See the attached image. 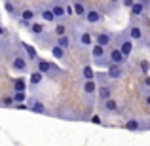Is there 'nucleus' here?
Returning <instances> with one entry per match:
<instances>
[{"label":"nucleus","mask_w":150,"mask_h":146,"mask_svg":"<svg viewBox=\"0 0 150 146\" xmlns=\"http://www.w3.org/2000/svg\"><path fill=\"white\" fill-rule=\"evenodd\" d=\"M118 48L124 51V55H125L127 59H129V55L133 53V40L129 38L127 30H125V32H120V34H118Z\"/></svg>","instance_id":"obj_1"},{"label":"nucleus","mask_w":150,"mask_h":146,"mask_svg":"<svg viewBox=\"0 0 150 146\" xmlns=\"http://www.w3.org/2000/svg\"><path fill=\"white\" fill-rule=\"evenodd\" d=\"M11 70H15V72H27L29 70V59L25 57V53H15L11 57Z\"/></svg>","instance_id":"obj_2"},{"label":"nucleus","mask_w":150,"mask_h":146,"mask_svg":"<svg viewBox=\"0 0 150 146\" xmlns=\"http://www.w3.org/2000/svg\"><path fill=\"white\" fill-rule=\"evenodd\" d=\"M106 55H108V61L110 63H114V65H124L125 61H127V57L124 55V51H122L120 48H112L110 51H106Z\"/></svg>","instance_id":"obj_3"},{"label":"nucleus","mask_w":150,"mask_h":146,"mask_svg":"<svg viewBox=\"0 0 150 146\" xmlns=\"http://www.w3.org/2000/svg\"><path fill=\"white\" fill-rule=\"evenodd\" d=\"M122 76H124V65H114V63H110V65L106 66V78H108V80H120Z\"/></svg>","instance_id":"obj_4"},{"label":"nucleus","mask_w":150,"mask_h":146,"mask_svg":"<svg viewBox=\"0 0 150 146\" xmlns=\"http://www.w3.org/2000/svg\"><path fill=\"white\" fill-rule=\"evenodd\" d=\"M129 11H131L133 17H143V15L148 11L146 2H144V0H135V2H133L131 6H129Z\"/></svg>","instance_id":"obj_5"},{"label":"nucleus","mask_w":150,"mask_h":146,"mask_svg":"<svg viewBox=\"0 0 150 146\" xmlns=\"http://www.w3.org/2000/svg\"><path fill=\"white\" fill-rule=\"evenodd\" d=\"M84 19H86V23H89V25H97V23H101L103 13H101V10H97V8H88Z\"/></svg>","instance_id":"obj_6"},{"label":"nucleus","mask_w":150,"mask_h":146,"mask_svg":"<svg viewBox=\"0 0 150 146\" xmlns=\"http://www.w3.org/2000/svg\"><path fill=\"white\" fill-rule=\"evenodd\" d=\"M27 106H29L30 112H36V114H46L48 110H46V104L40 101V99H27Z\"/></svg>","instance_id":"obj_7"},{"label":"nucleus","mask_w":150,"mask_h":146,"mask_svg":"<svg viewBox=\"0 0 150 146\" xmlns=\"http://www.w3.org/2000/svg\"><path fill=\"white\" fill-rule=\"evenodd\" d=\"M27 30H29V32L36 38V36H40L42 32H46V23L44 21H34V19H33V21H30V25L27 27Z\"/></svg>","instance_id":"obj_8"},{"label":"nucleus","mask_w":150,"mask_h":146,"mask_svg":"<svg viewBox=\"0 0 150 146\" xmlns=\"http://www.w3.org/2000/svg\"><path fill=\"white\" fill-rule=\"evenodd\" d=\"M93 42H95V44H99V46H103V48H108V46L114 42V36L105 30V32H99V34H97V36L93 38Z\"/></svg>","instance_id":"obj_9"},{"label":"nucleus","mask_w":150,"mask_h":146,"mask_svg":"<svg viewBox=\"0 0 150 146\" xmlns=\"http://www.w3.org/2000/svg\"><path fill=\"white\" fill-rule=\"evenodd\" d=\"M42 82H44V74H42L38 68H36V70H33V72L29 74V87H33V89H34V87H38Z\"/></svg>","instance_id":"obj_10"},{"label":"nucleus","mask_w":150,"mask_h":146,"mask_svg":"<svg viewBox=\"0 0 150 146\" xmlns=\"http://www.w3.org/2000/svg\"><path fill=\"white\" fill-rule=\"evenodd\" d=\"M127 34H129V38H131L133 42H139V40H143V30H141V27L137 25V23H131L129 25V29H127Z\"/></svg>","instance_id":"obj_11"},{"label":"nucleus","mask_w":150,"mask_h":146,"mask_svg":"<svg viewBox=\"0 0 150 146\" xmlns=\"http://www.w3.org/2000/svg\"><path fill=\"white\" fill-rule=\"evenodd\" d=\"M78 46L84 49H89L93 46V36L89 32H80L78 34Z\"/></svg>","instance_id":"obj_12"},{"label":"nucleus","mask_w":150,"mask_h":146,"mask_svg":"<svg viewBox=\"0 0 150 146\" xmlns=\"http://www.w3.org/2000/svg\"><path fill=\"white\" fill-rule=\"evenodd\" d=\"M21 49H23V53H25V57L29 59V63H30V61L34 63V61L38 59V53H36V49H34L30 44H27V42H21Z\"/></svg>","instance_id":"obj_13"},{"label":"nucleus","mask_w":150,"mask_h":146,"mask_svg":"<svg viewBox=\"0 0 150 146\" xmlns=\"http://www.w3.org/2000/svg\"><path fill=\"white\" fill-rule=\"evenodd\" d=\"M101 106H103V110H105V112H108V114L118 112V101H116V99H112V97L105 99V101L101 102Z\"/></svg>","instance_id":"obj_14"},{"label":"nucleus","mask_w":150,"mask_h":146,"mask_svg":"<svg viewBox=\"0 0 150 146\" xmlns=\"http://www.w3.org/2000/svg\"><path fill=\"white\" fill-rule=\"evenodd\" d=\"M82 91H84L88 97H93V95L97 93V82H95V80H84Z\"/></svg>","instance_id":"obj_15"},{"label":"nucleus","mask_w":150,"mask_h":146,"mask_svg":"<svg viewBox=\"0 0 150 146\" xmlns=\"http://www.w3.org/2000/svg\"><path fill=\"white\" fill-rule=\"evenodd\" d=\"M72 10H74V15H76V17L84 19L86 11H88V6H86L82 0H74V2H72Z\"/></svg>","instance_id":"obj_16"},{"label":"nucleus","mask_w":150,"mask_h":146,"mask_svg":"<svg viewBox=\"0 0 150 146\" xmlns=\"http://www.w3.org/2000/svg\"><path fill=\"white\" fill-rule=\"evenodd\" d=\"M51 11H53V15H55V21H61V19H65L67 17V13H65V6L63 4H51Z\"/></svg>","instance_id":"obj_17"},{"label":"nucleus","mask_w":150,"mask_h":146,"mask_svg":"<svg viewBox=\"0 0 150 146\" xmlns=\"http://www.w3.org/2000/svg\"><path fill=\"white\" fill-rule=\"evenodd\" d=\"M34 63H36V68L40 70V72L44 74V76H48L50 70H51V63H50V61H46V59H40V57H38Z\"/></svg>","instance_id":"obj_18"},{"label":"nucleus","mask_w":150,"mask_h":146,"mask_svg":"<svg viewBox=\"0 0 150 146\" xmlns=\"http://www.w3.org/2000/svg\"><path fill=\"white\" fill-rule=\"evenodd\" d=\"M36 13H40V17H42L44 23H55V15H53V11H51V8H42Z\"/></svg>","instance_id":"obj_19"},{"label":"nucleus","mask_w":150,"mask_h":146,"mask_svg":"<svg viewBox=\"0 0 150 146\" xmlns=\"http://www.w3.org/2000/svg\"><path fill=\"white\" fill-rule=\"evenodd\" d=\"M11 87H13V91H27V80L23 76L13 78L11 80Z\"/></svg>","instance_id":"obj_20"},{"label":"nucleus","mask_w":150,"mask_h":146,"mask_svg":"<svg viewBox=\"0 0 150 146\" xmlns=\"http://www.w3.org/2000/svg\"><path fill=\"white\" fill-rule=\"evenodd\" d=\"M97 93H99V101L103 102L105 99H108L110 95H112V87H110V85H106V84L97 85Z\"/></svg>","instance_id":"obj_21"},{"label":"nucleus","mask_w":150,"mask_h":146,"mask_svg":"<svg viewBox=\"0 0 150 146\" xmlns=\"http://www.w3.org/2000/svg\"><path fill=\"white\" fill-rule=\"evenodd\" d=\"M89 51H91V57H93V59H99V57H105V55H106V48H103V46L95 44V42H93V46L89 48Z\"/></svg>","instance_id":"obj_22"},{"label":"nucleus","mask_w":150,"mask_h":146,"mask_svg":"<svg viewBox=\"0 0 150 146\" xmlns=\"http://www.w3.org/2000/svg\"><path fill=\"white\" fill-rule=\"evenodd\" d=\"M125 129H127V131H131V133H137L141 129V121L137 120V118H129V120L125 121Z\"/></svg>","instance_id":"obj_23"},{"label":"nucleus","mask_w":150,"mask_h":146,"mask_svg":"<svg viewBox=\"0 0 150 146\" xmlns=\"http://www.w3.org/2000/svg\"><path fill=\"white\" fill-rule=\"evenodd\" d=\"M55 44L61 46L63 49H69V48H70V36H69V34H61V36H57Z\"/></svg>","instance_id":"obj_24"},{"label":"nucleus","mask_w":150,"mask_h":146,"mask_svg":"<svg viewBox=\"0 0 150 146\" xmlns=\"http://www.w3.org/2000/svg\"><path fill=\"white\" fill-rule=\"evenodd\" d=\"M95 70H93V66H89V65H86L84 68H82V78L84 80H95Z\"/></svg>","instance_id":"obj_25"},{"label":"nucleus","mask_w":150,"mask_h":146,"mask_svg":"<svg viewBox=\"0 0 150 146\" xmlns=\"http://www.w3.org/2000/svg\"><path fill=\"white\" fill-rule=\"evenodd\" d=\"M34 17H36V11L30 10V8H25V10L19 13V19H23V21H33Z\"/></svg>","instance_id":"obj_26"},{"label":"nucleus","mask_w":150,"mask_h":146,"mask_svg":"<svg viewBox=\"0 0 150 146\" xmlns=\"http://www.w3.org/2000/svg\"><path fill=\"white\" fill-rule=\"evenodd\" d=\"M65 51L67 49H63L61 46H57V44L51 46V55H53L55 59H65Z\"/></svg>","instance_id":"obj_27"},{"label":"nucleus","mask_w":150,"mask_h":146,"mask_svg":"<svg viewBox=\"0 0 150 146\" xmlns=\"http://www.w3.org/2000/svg\"><path fill=\"white\" fill-rule=\"evenodd\" d=\"M53 34H55V36H61V34H67V25H65V23H59V21H55Z\"/></svg>","instance_id":"obj_28"},{"label":"nucleus","mask_w":150,"mask_h":146,"mask_svg":"<svg viewBox=\"0 0 150 146\" xmlns=\"http://www.w3.org/2000/svg\"><path fill=\"white\" fill-rule=\"evenodd\" d=\"M11 99H13V104L15 102H25L27 101V91H13Z\"/></svg>","instance_id":"obj_29"},{"label":"nucleus","mask_w":150,"mask_h":146,"mask_svg":"<svg viewBox=\"0 0 150 146\" xmlns=\"http://www.w3.org/2000/svg\"><path fill=\"white\" fill-rule=\"evenodd\" d=\"M93 63H95L97 66H108L110 65V61H108V55H105V57H99V59H93Z\"/></svg>","instance_id":"obj_30"},{"label":"nucleus","mask_w":150,"mask_h":146,"mask_svg":"<svg viewBox=\"0 0 150 146\" xmlns=\"http://www.w3.org/2000/svg\"><path fill=\"white\" fill-rule=\"evenodd\" d=\"M4 8H6V11L10 15H17V10H15V6L10 2V0H6V4H4Z\"/></svg>","instance_id":"obj_31"},{"label":"nucleus","mask_w":150,"mask_h":146,"mask_svg":"<svg viewBox=\"0 0 150 146\" xmlns=\"http://www.w3.org/2000/svg\"><path fill=\"white\" fill-rule=\"evenodd\" d=\"M141 70H143V74H148V70H150V63H148V61H143V63H141Z\"/></svg>","instance_id":"obj_32"},{"label":"nucleus","mask_w":150,"mask_h":146,"mask_svg":"<svg viewBox=\"0 0 150 146\" xmlns=\"http://www.w3.org/2000/svg\"><path fill=\"white\" fill-rule=\"evenodd\" d=\"M65 13H67V17H72V15H74L72 4H67V6H65Z\"/></svg>","instance_id":"obj_33"},{"label":"nucleus","mask_w":150,"mask_h":146,"mask_svg":"<svg viewBox=\"0 0 150 146\" xmlns=\"http://www.w3.org/2000/svg\"><path fill=\"white\" fill-rule=\"evenodd\" d=\"M91 123H95V125H103V120H101V116H91Z\"/></svg>","instance_id":"obj_34"},{"label":"nucleus","mask_w":150,"mask_h":146,"mask_svg":"<svg viewBox=\"0 0 150 146\" xmlns=\"http://www.w3.org/2000/svg\"><path fill=\"white\" fill-rule=\"evenodd\" d=\"M2 104H4V106H13V99H11V97H6V99L2 101Z\"/></svg>","instance_id":"obj_35"},{"label":"nucleus","mask_w":150,"mask_h":146,"mask_svg":"<svg viewBox=\"0 0 150 146\" xmlns=\"http://www.w3.org/2000/svg\"><path fill=\"white\" fill-rule=\"evenodd\" d=\"M13 106H15L17 110H29V106H27L25 102H17V104H13Z\"/></svg>","instance_id":"obj_36"},{"label":"nucleus","mask_w":150,"mask_h":146,"mask_svg":"<svg viewBox=\"0 0 150 146\" xmlns=\"http://www.w3.org/2000/svg\"><path fill=\"white\" fill-rule=\"evenodd\" d=\"M144 84H146V85H150V76H146V78H144Z\"/></svg>","instance_id":"obj_37"},{"label":"nucleus","mask_w":150,"mask_h":146,"mask_svg":"<svg viewBox=\"0 0 150 146\" xmlns=\"http://www.w3.org/2000/svg\"><path fill=\"white\" fill-rule=\"evenodd\" d=\"M122 0H110V4H120Z\"/></svg>","instance_id":"obj_38"},{"label":"nucleus","mask_w":150,"mask_h":146,"mask_svg":"<svg viewBox=\"0 0 150 146\" xmlns=\"http://www.w3.org/2000/svg\"><path fill=\"white\" fill-rule=\"evenodd\" d=\"M2 34H4V27L0 25V36H2Z\"/></svg>","instance_id":"obj_39"},{"label":"nucleus","mask_w":150,"mask_h":146,"mask_svg":"<svg viewBox=\"0 0 150 146\" xmlns=\"http://www.w3.org/2000/svg\"><path fill=\"white\" fill-rule=\"evenodd\" d=\"M146 104L150 106V93H148V97H146Z\"/></svg>","instance_id":"obj_40"}]
</instances>
